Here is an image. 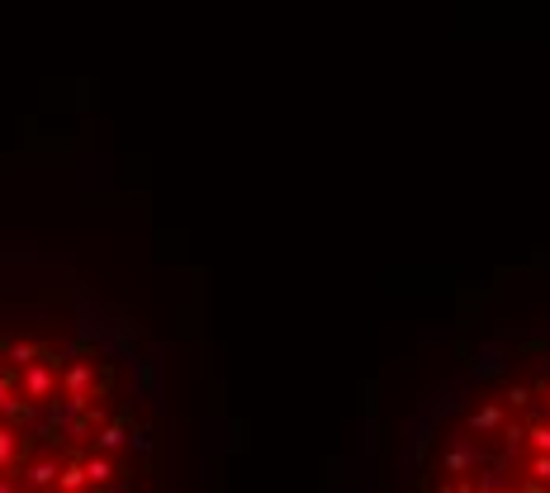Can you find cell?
Instances as JSON below:
<instances>
[{
    "label": "cell",
    "mask_w": 550,
    "mask_h": 493,
    "mask_svg": "<svg viewBox=\"0 0 550 493\" xmlns=\"http://www.w3.org/2000/svg\"><path fill=\"white\" fill-rule=\"evenodd\" d=\"M152 451L133 399H119L91 299L72 337L0 309V493H143L129 465Z\"/></svg>",
    "instance_id": "obj_1"
},
{
    "label": "cell",
    "mask_w": 550,
    "mask_h": 493,
    "mask_svg": "<svg viewBox=\"0 0 550 493\" xmlns=\"http://www.w3.org/2000/svg\"><path fill=\"white\" fill-rule=\"evenodd\" d=\"M479 460H484V451L479 446H470V441H456L446 456H441V475H456V479H465L470 470H475Z\"/></svg>",
    "instance_id": "obj_2"
},
{
    "label": "cell",
    "mask_w": 550,
    "mask_h": 493,
    "mask_svg": "<svg viewBox=\"0 0 550 493\" xmlns=\"http://www.w3.org/2000/svg\"><path fill=\"white\" fill-rule=\"evenodd\" d=\"M470 432H475V437H489V432H498V427H503V422H508V408H503V399L498 403H479V408H470Z\"/></svg>",
    "instance_id": "obj_3"
},
{
    "label": "cell",
    "mask_w": 550,
    "mask_h": 493,
    "mask_svg": "<svg viewBox=\"0 0 550 493\" xmlns=\"http://www.w3.org/2000/svg\"><path fill=\"white\" fill-rule=\"evenodd\" d=\"M498 437H503V456L513 460L517 451H522V446H527V422H503V427H498Z\"/></svg>",
    "instance_id": "obj_4"
},
{
    "label": "cell",
    "mask_w": 550,
    "mask_h": 493,
    "mask_svg": "<svg viewBox=\"0 0 550 493\" xmlns=\"http://www.w3.org/2000/svg\"><path fill=\"white\" fill-rule=\"evenodd\" d=\"M527 446L541 451V456H550V413H541V418L527 422Z\"/></svg>",
    "instance_id": "obj_5"
},
{
    "label": "cell",
    "mask_w": 550,
    "mask_h": 493,
    "mask_svg": "<svg viewBox=\"0 0 550 493\" xmlns=\"http://www.w3.org/2000/svg\"><path fill=\"white\" fill-rule=\"evenodd\" d=\"M527 403H532V389H527V384H513V389L503 394V408H508V413H522Z\"/></svg>",
    "instance_id": "obj_6"
},
{
    "label": "cell",
    "mask_w": 550,
    "mask_h": 493,
    "mask_svg": "<svg viewBox=\"0 0 550 493\" xmlns=\"http://www.w3.org/2000/svg\"><path fill=\"white\" fill-rule=\"evenodd\" d=\"M527 475H532V484H541V489H546V484H550V456L532 451V465H527Z\"/></svg>",
    "instance_id": "obj_7"
},
{
    "label": "cell",
    "mask_w": 550,
    "mask_h": 493,
    "mask_svg": "<svg viewBox=\"0 0 550 493\" xmlns=\"http://www.w3.org/2000/svg\"><path fill=\"white\" fill-rule=\"evenodd\" d=\"M498 489H508V484H503V465H489V470L479 475V493H498Z\"/></svg>",
    "instance_id": "obj_8"
},
{
    "label": "cell",
    "mask_w": 550,
    "mask_h": 493,
    "mask_svg": "<svg viewBox=\"0 0 550 493\" xmlns=\"http://www.w3.org/2000/svg\"><path fill=\"white\" fill-rule=\"evenodd\" d=\"M441 493H479V489H475V484H470V479H456V484H446V489H441Z\"/></svg>",
    "instance_id": "obj_9"
},
{
    "label": "cell",
    "mask_w": 550,
    "mask_h": 493,
    "mask_svg": "<svg viewBox=\"0 0 550 493\" xmlns=\"http://www.w3.org/2000/svg\"><path fill=\"white\" fill-rule=\"evenodd\" d=\"M498 493H513V489H498Z\"/></svg>",
    "instance_id": "obj_10"
},
{
    "label": "cell",
    "mask_w": 550,
    "mask_h": 493,
    "mask_svg": "<svg viewBox=\"0 0 550 493\" xmlns=\"http://www.w3.org/2000/svg\"><path fill=\"white\" fill-rule=\"evenodd\" d=\"M546 389H550V384H546Z\"/></svg>",
    "instance_id": "obj_11"
}]
</instances>
